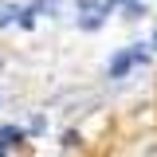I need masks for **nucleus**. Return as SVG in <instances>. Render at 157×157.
<instances>
[{"label": "nucleus", "instance_id": "f257e3e1", "mask_svg": "<svg viewBox=\"0 0 157 157\" xmlns=\"http://www.w3.org/2000/svg\"><path fill=\"white\" fill-rule=\"evenodd\" d=\"M106 16H110V0H78V24L86 32H94Z\"/></svg>", "mask_w": 157, "mask_h": 157}, {"label": "nucleus", "instance_id": "f03ea898", "mask_svg": "<svg viewBox=\"0 0 157 157\" xmlns=\"http://www.w3.org/2000/svg\"><path fill=\"white\" fill-rule=\"evenodd\" d=\"M137 63H145V51H141V47H134V51H122V55H114V63H110V75L122 78L130 67H137Z\"/></svg>", "mask_w": 157, "mask_h": 157}, {"label": "nucleus", "instance_id": "7ed1b4c3", "mask_svg": "<svg viewBox=\"0 0 157 157\" xmlns=\"http://www.w3.org/2000/svg\"><path fill=\"white\" fill-rule=\"evenodd\" d=\"M20 137H24L20 126H4V130H0V157H8V145H16Z\"/></svg>", "mask_w": 157, "mask_h": 157}, {"label": "nucleus", "instance_id": "20e7f679", "mask_svg": "<svg viewBox=\"0 0 157 157\" xmlns=\"http://www.w3.org/2000/svg\"><path fill=\"white\" fill-rule=\"evenodd\" d=\"M16 16H20V8H8V4H4V8H0V28H8Z\"/></svg>", "mask_w": 157, "mask_h": 157}, {"label": "nucleus", "instance_id": "39448f33", "mask_svg": "<svg viewBox=\"0 0 157 157\" xmlns=\"http://www.w3.org/2000/svg\"><path fill=\"white\" fill-rule=\"evenodd\" d=\"M153 47H157V32H153Z\"/></svg>", "mask_w": 157, "mask_h": 157}]
</instances>
